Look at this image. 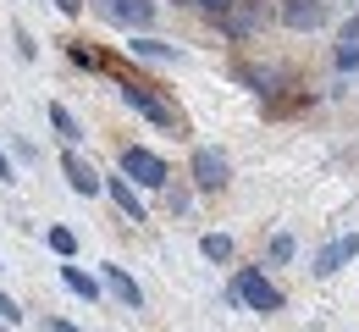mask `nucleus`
<instances>
[{
	"instance_id": "obj_1",
	"label": "nucleus",
	"mask_w": 359,
	"mask_h": 332,
	"mask_svg": "<svg viewBox=\"0 0 359 332\" xmlns=\"http://www.w3.org/2000/svg\"><path fill=\"white\" fill-rule=\"evenodd\" d=\"M122 172H128L133 183H144V189H166V178H172L166 161H161L155 150H144V144H128V150H122Z\"/></svg>"
},
{
	"instance_id": "obj_2",
	"label": "nucleus",
	"mask_w": 359,
	"mask_h": 332,
	"mask_svg": "<svg viewBox=\"0 0 359 332\" xmlns=\"http://www.w3.org/2000/svg\"><path fill=\"white\" fill-rule=\"evenodd\" d=\"M122 100H128V105H133L138 117H149V122H155V128H177V111H172V105H166V100L155 95V89H144V84H133V78H128V84H122Z\"/></svg>"
},
{
	"instance_id": "obj_3",
	"label": "nucleus",
	"mask_w": 359,
	"mask_h": 332,
	"mask_svg": "<svg viewBox=\"0 0 359 332\" xmlns=\"http://www.w3.org/2000/svg\"><path fill=\"white\" fill-rule=\"evenodd\" d=\"M232 293H238V305H249V310H282V293L260 277V272H238V283H232Z\"/></svg>"
},
{
	"instance_id": "obj_4",
	"label": "nucleus",
	"mask_w": 359,
	"mask_h": 332,
	"mask_svg": "<svg viewBox=\"0 0 359 332\" xmlns=\"http://www.w3.org/2000/svg\"><path fill=\"white\" fill-rule=\"evenodd\" d=\"M100 11L122 28H149L155 22V0H100Z\"/></svg>"
},
{
	"instance_id": "obj_5",
	"label": "nucleus",
	"mask_w": 359,
	"mask_h": 332,
	"mask_svg": "<svg viewBox=\"0 0 359 332\" xmlns=\"http://www.w3.org/2000/svg\"><path fill=\"white\" fill-rule=\"evenodd\" d=\"M354 255H359V233H348V238H337V244H326V249L315 255L310 272H315V277H332V272H343Z\"/></svg>"
},
{
	"instance_id": "obj_6",
	"label": "nucleus",
	"mask_w": 359,
	"mask_h": 332,
	"mask_svg": "<svg viewBox=\"0 0 359 332\" xmlns=\"http://www.w3.org/2000/svg\"><path fill=\"white\" fill-rule=\"evenodd\" d=\"M194 183H199V189H222V183H226L222 150H210V144H205V150H194Z\"/></svg>"
},
{
	"instance_id": "obj_7",
	"label": "nucleus",
	"mask_w": 359,
	"mask_h": 332,
	"mask_svg": "<svg viewBox=\"0 0 359 332\" xmlns=\"http://www.w3.org/2000/svg\"><path fill=\"white\" fill-rule=\"evenodd\" d=\"M61 166H67V183H72V189H78V194H89V199H94V194H100V172H94L89 161H78V155L67 150V161H61Z\"/></svg>"
},
{
	"instance_id": "obj_8",
	"label": "nucleus",
	"mask_w": 359,
	"mask_h": 332,
	"mask_svg": "<svg viewBox=\"0 0 359 332\" xmlns=\"http://www.w3.org/2000/svg\"><path fill=\"white\" fill-rule=\"evenodd\" d=\"M105 189H111V199H116V211H122L128 222H144V199L133 194V183H128V178H111Z\"/></svg>"
},
{
	"instance_id": "obj_9",
	"label": "nucleus",
	"mask_w": 359,
	"mask_h": 332,
	"mask_svg": "<svg viewBox=\"0 0 359 332\" xmlns=\"http://www.w3.org/2000/svg\"><path fill=\"white\" fill-rule=\"evenodd\" d=\"M105 288H111V293H116V299H122L128 310H138V305H144V293H138V283L128 277V272H122V266H105Z\"/></svg>"
},
{
	"instance_id": "obj_10",
	"label": "nucleus",
	"mask_w": 359,
	"mask_h": 332,
	"mask_svg": "<svg viewBox=\"0 0 359 332\" xmlns=\"http://www.w3.org/2000/svg\"><path fill=\"white\" fill-rule=\"evenodd\" d=\"M45 111H50V128H55V133H61L67 144H78V139H83V128H78V117H72V111H67L61 100H50Z\"/></svg>"
},
{
	"instance_id": "obj_11",
	"label": "nucleus",
	"mask_w": 359,
	"mask_h": 332,
	"mask_svg": "<svg viewBox=\"0 0 359 332\" xmlns=\"http://www.w3.org/2000/svg\"><path fill=\"white\" fill-rule=\"evenodd\" d=\"M61 283L72 288L78 299H89V305H94V299H100V283H94L89 272H78V266H61Z\"/></svg>"
},
{
	"instance_id": "obj_12",
	"label": "nucleus",
	"mask_w": 359,
	"mask_h": 332,
	"mask_svg": "<svg viewBox=\"0 0 359 332\" xmlns=\"http://www.w3.org/2000/svg\"><path fill=\"white\" fill-rule=\"evenodd\" d=\"M128 50H133V55H144V61H177V50H172V45H161V39H149V34H138Z\"/></svg>"
},
{
	"instance_id": "obj_13",
	"label": "nucleus",
	"mask_w": 359,
	"mask_h": 332,
	"mask_svg": "<svg viewBox=\"0 0 359 332\" xmlns=\"http://www.w3.org/2000/svg\"><path fill=\"white\" fill-rule=\"evenodd\" d=\"M199 255L222 266V260H232V238H226V233H205V238H199Z\"/></svg>"
},
{
	"instance_id": "obj_14",
	"label": "nucleus",
	"mask_w": 359,
	"mask_h": 332,
	"mask_svg": "<svg viewBox=\"0 0 359 332\" xmlns=\"http://www.w3.org/2000/svg\"><path fill=\"white\" fill-rule=\"evenodd\" d=\"M50 249H55V255H61V260H72V249H78V238H72V233H67V227H50Z\"/></svg>"
},
{
	"instance_id": "obj_15",
	"label": "nucleus",
	"mask_w": 359,
	"mask_h": 332,
	"mask_svg": "<svg viewBox=\"0 0 359 332\" xmlns=\"http://www.w3.org/2000/svg\"><path fill=\"white\" fill-rule=\"evenodd\" d=\"M287 22L293 28H315L320 22V6H287Z\"/></svg>"
},
{
	"instance_id": "obj_16",
	"label": "nucleus",
	"mask_w": 359,
	"mask_h": 332,
	"mask_svg": "<svg viewBox=\"0 0 359 332\" xmlns=\"http://www.w3.org/2000/svg\"><path fill=\"white\" fill-rule=\"evenodd\" d=\"M271 260H276V266H282V260H293V238H287V233L271 238Z\"/></svg>"
},
{
	"instance_id": "obj_17",
	"label": "nucleus",
	"mask_w": 359,
	"mask_h": 332,
	"mask_svg": "<svg viewBox=\"0 0 359 332\" xmlns=\"http://www.w3.org/2000/svg\"><path fill=\"white\" fill-rule=\"evenodd\" d=\"M72 61H78V67H105V55L89 50V45H72Z\"/></svg>"
},
{
	"instance_id": "obj_18",
	"label": "nucleus",
	"mask_w": 359,
	"mask_h": 332,
	"mask_svg": "<svg viewBox=\"0 0 359 332\" xmlns=\"http://www.w3.org/2000/svg\"><path fill=\"white\" fill-rule=\"evenodd\" d=\"M0 321H22V310H17V299H6V293H0Z\"/></svg>"
},
{
	"instance_id": "obj_19",
	"label": "nucleus",
	"mask_w": 359,
	"mask_h": 332,
	"mask_svg": "<svg viewBox=\"0 0 359 332\" xmlns=\"http://www.w3.org/2000/svg\"><path fill=\"white\" fill-rule=\"evenodd\" d=\"M199 6H205V11H232L238 0H199Z\"/></svg>"
},
{
	"instance_id": "obj_20",
	"label": "nucleus",
	"mask_w": 359,
	"mask_h": 332,
	"mask_svg": "<svg viewBox=\"0 0 359 332\" xmlns=\"http://www.w3.org/2000/svg\"><path fill=\"white\" fill-rule=\"evenodd\" d=\"M50 332H83V327H72V321H61V316H50Z\"/></svg>"
},
{
	"instance_id": "obj_21",
	"label": "nucleus",
	"mask_w": 359,
	"mask_h": 332,
	"mask_svg": "<svg viewBox=\"0 0 359 332\" xmlns=\"http://www.w3.org/2000/svg\"><path fill=\"white\" fill-rule=\"evenodd\" d=\"M0 183H11V161L6 155H0Z\"/></svg>"
},
{
	"instance_id": "obj_22",
	"label": "nucleus",
	"mask_w": 359,
	"mask_h": 332,
	"mask_svg": "<svg viewBox=\"0 0 359 332\" xmlns=\"http://www.w3.org/2000/svg\"><path fill=\"white\" fill-rule=\"evenodd\" d=\"M55 6H61V11H67V17H72V11H78V6H83V0H55Z\"/></svg>"
}]
</instances>
